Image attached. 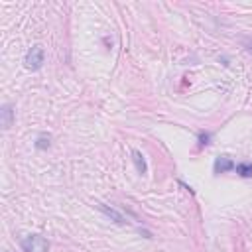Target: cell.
Returning a JSON list of instances; mask_svg holds the SVG:
<instances>
[{
    "instance_id": "9c48e42d",
    "label": "cell",
    "mask_w": 252,
    "mask_h": 252,
    "mask_svg": "<svg viewBox=\"0 0 252 252\" xmlns=\"http://www.w3.org/2000/svg\"><path fill=\"white\" fill-rule=\"evenodd\" d=\"M199 140H201V146H207V144H209V142H207V140H209V134H201Z\"/></svg>"
},
{
    "instance_id": "277c9868",
    "label": "cell",
    "mask_w": 252,
    "mask_h": 252,
    "mask_svg": "<svg viewBox=\"0 0 252 252\" xmlns=\"http://www.w3.org/2000/svg\"><path fill=\"white\" fill-rule=\"evenodd\" d=\"M230 169H234V163H232V159L228 156L217 158V161H215V173H224V171H230Z\"/></svg>"
},
{
    "instance_id": "5b68a950",
    "label": "cell",
    "mask_w": 252,
    "mask_h": 252,
    "mask_svg": "<svg viewBox=\"0 0 252 252\" xmlns=\"http://www.w3.org/2000/svg\"><path fill=\"white\" fill-rule=\"evenodd\" d=\"M132 159H134V163H136V169H138L140 173H146V171H148V165H146V159H144L142 152L134 150V152H132Z\"/></svg>"
},
{
    "instance_id": "8992f818",
    "label": "cell",
    "mask_w": 252,
    "mask_h": 252,
    "mask_svg": "<svg viewBox=\"0 0 252 252\" xmlns=\"http://www.w3.org/2000/svg\"><path fill=\"white\" fill-rule=\"evenodd\" d=\"M234 169H236V173L242 175V177H252V163H248V161L234 165Z\"/></svg>"
},
{
    "instance_id": "6da1fadb",
    "label": "cell",
    "mask_w": 252,
    "mask_h": 252,
    "mask_svg": "<svg viewBox=\"0 0 252 252\" xmlns=\"http://www.w3.org/2000/svg\"><path fill=\"white\" fill-rule=\"evenodd\" d=\"M24 252H47L49 250V242L39 236V234H28L20 240Z\"/></svg>"
},
{
    "instance_id": "52a82bcc",
    "label": "cell",
    "mask_w": 252,
    "mask_h": 252,
    "mask_svg": "<svg viewBox=\"0 0 252 252\" xmlns=\"http://www.w3.org/2000/svg\"><path fill=\"white\" fill-rule=\"evenodd\" d=\"M98 207H100V209H102V211H104V213H106L108 217H112V219H114V220H116L118 224H124V222H126V220H124V217H122L120 213H116L114 209H106L104 205H98Z\"/></svg>"
},
{
    "instance_id": "7a4b0ae2",
    "label": "cell",
    "mask_w": 252,
    "mask_h": 252,
    "mask_svg": "<svg viewBox=\"0 0 252 252\" xmlns=\"http://www.w3.org/2000/svg\"><path fill=\"white\" fill-rule=\"evenodd\" d=\"M43 61H45V51H43L41 45H33V47H30V51L26 53V59H24V63H26V67H28L30 71H37V69H41Z\"/></svg>"
},
{
    "instance_id": "3957f363",
    "label": "cell",
    "mask_w": 252,
    "mask_h": 252,
    "mask_svg": "<svg viewBox=\"0 0 252 252\" xmlns=\"http://www.w3.org/2000/svg\"><path fill=\"white\" fill-rule=\"evenodd\" d=\"M12 120H14V110H12V104H4L2 110H0V124L4 130H8L12 126Z\"/></svg>"
},
{
    "instance_id": "ba28073f",
    "label": "cell",
    "mask_w": 252,
    "mask_h": 252,
    "mask_svg": "<svg viewBox=\"0 0 252 252\" xmlns=\"http://www.w3.org/2000/svg\"><path fill=\"white\" fill-rule=\"evenodd\" d=\"M49 146V136H39L37 138V148H47Z\"/></svg>"
}]
</instances>
